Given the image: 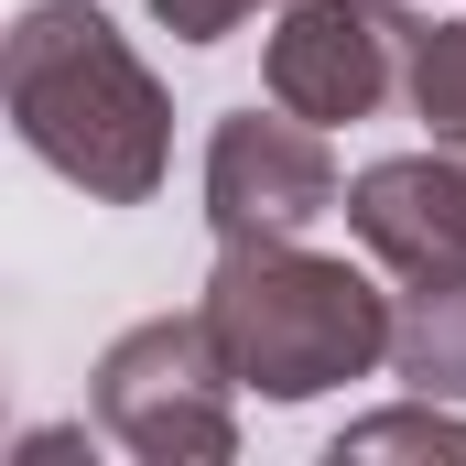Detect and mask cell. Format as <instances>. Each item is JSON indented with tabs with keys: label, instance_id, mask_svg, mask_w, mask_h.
<instances>
[{
	"label": "cell",
	"instance_id": "cell-1",
	"mask_svg": "<svg viewBox=\"0 0 466 466\" xmlns=\"http://www.w3.org/2000/svg\"><path fill=\"white\" fill-rule=\"evenodd\" d=\"M0 98H11V130L98 207H141L163 185L174 109L98 0H33L0 55Z\"/></svg>",
	"mask_w": 466,
	"mask_h": 466
},
{
	"label": "cell",
	"instance_id": "cell-2",
	"mask_svg": "<svg viewBox=\"0 0 466 466\" xmlns=\"http://www.w3.org/2000/svg\"><path fill=\"white\" fill-rule=\"evenodd\" d=\"M196 315L218 326L228 380L260 401H315L390 358V293L304 238H228Z\"/></svg>",
	"mask_w": 466,
	"mask_h": 466
},
{
	"label": "cell",
	"instance_id": "cell-3",
	"mask_svg": "<svg viewBox=\"0 0 466 466\" xmlns=\"http://www.w3.org/2000/svg\"><path fill=\"white\" fill-rule=\"evenodd\" d=\"M228 358L207 315H152L98 358V434L130 445L141 466H228L238 412H228Z\"/></svg>",
	"mask_w": 466,
	"mask_h": 466
},
{
	"label": "cell",
	"instance_id": "cell-4",
	"mask_svg": "<svg viewBox=\"0 0 466 466\" xmlns=\"http://www.w3.org/2000/svg\"><path fill=\"white\" fill-rule=\"evenodd\" d=\"M412 33H423V22H401L390 0H282V11H271V55H260L271 109L315 119V130L369 119L401 87Z\"/></svg>",
	"mask_w": 466,
	"mask_h": 466
},
{
	"label": "cell",
	"instance_id": "cell-5",
	"mask_svg": "<svg viewBox=\"0 0 466 466\" xmlns=\"http://www.w3.org/2000/svg\"><path fill=\"white\" fill-rule=\"evenodd\" d=\"M337 207H348V185H337V152H326L315 119H293V109L218 119V141H207V218H218V238H304Z\"/></svg>",
	"mask_w": 466,
	"mask_h": 466
},
{
	"label": "cell",
	"instance_id": "cell-6",
	"mask_svg": "<svg viewBox=\"0 0 466 466\" xmlns=\"http://www.w3.org/2000/svg\"><path fill=\"white\" fill-rule=\"evenodd\" d=\"M348 228L369 238V260H390L401 282L434 271V260H466V141L390 152V163L348 174Z\"/></svg>",
	"mask_w": 466,
	"mask_h": 466
},
{
	"label": "cell",
	"instance_id": "cell-7",
	"mask_svg": "<svg viewBox=\"0 0 466 466\" xmlns=\"http://www.w3.org/2000/svg\"><path fill=\"white\" fill-rule=\"evenodd\" d=\"M390 369L434 401H466V260H434L412 293H390Z\"/></svg>",
	"mask_w": 466,
	"mask_h": 466
},
{
	"label": "cell",
	"instance_id": "cell-8",
	"mask_svg": "<svg viewBox=\"0 0 466 466\" xmlns=\"http://www.w3.org/2000/svg\"><path fill=\"white\" fill-rule=\"evenodd\" d=\"M369 456H445V466H466V412H445L434 390H412L401 412L337 434V466H369Z\"/></svg>",
	"mask_w": 466,
	"mask_h": 466
},
{
	"label": "cell",
	"instance_id": "cell-9",
	"mask_svg": "<svg viewBox=\"0 0 466 466\" xmlns=\"http://www.w3.org/2000/svg\"><path fill=\"white\" fill-rule=\"evenodd\" d=\"M412 119H434V141H466V22H423L412 33Z\"/></svg>",
	"mask_w": 466,
	"mask_h": 466
},
{
	"label": "cell",
	"instance_id": "cell-10",
	"mask_svg": "<svg viewBox=\"0 0 466 466\" xmlns=\"http://www.w3.org/2000/svg\"><path fill=\"white\" fill-rule=\"evenodd\" d=\"M249 11H282V0H152V22H163L174 44H228Z\"/></svg>",
	"mask_w": 466,
	"mask_h": 466
},
{
	"label": "cell",
	"instance_id": "cell-11",
	"mask_svg": "<svg viewBox=\"0 0 466 466\" xmlns=\"http://www.w3.org/2000/svg\"><path fill=\"white\" fill-rule=\"evenodd\" d=\"M87 456V423H55V434H22V466H66Z\"/></svg>",
	"mask_w": 466,
	"mask_h": 466
}]
</instances>
